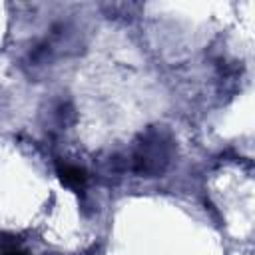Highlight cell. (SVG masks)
Returning a JSON list of instances; mask_svg holds the SVG:
<instances>
[{"mask_svg": "<svg viewBox=\"0 0 255 255\" xmlns=\"http://www.w3.org/2000/svg\"><path fill=\"white\" fill-rule=\"evenodd\" d=\"M0 255H26L18 245H4L0 249Z\"/></svg>", "mask_w": 255, "mask_h": 255, "instance_id": "cell-3", "label": "cell"}, {"mask_svg": "<svg viewBox=\"0 0 255 255\" xmlns=\"http://www.w3.org/2000/svg\"><path fill=\"white\" fill-rule=\"evenodd\" d=\"M171 137L165 129H149L133 153V169L141 175L153 177L165 171L171 161Z\"/></svg>", "mask_w": 255, "mask_h": 255, "instance_id": "cell-1", "label": "cell"}, {"mask_svg": "<svg viewBox=\"0 0 255 255\" xmlns=\"http://www.w3.org/2000/svg\"><path fill=\"white\" fill-rule=\"evenodd\" d=\"M56 171H58L60 181L72 189H82L88 181L86 169H82L80 165H74V163H58Z\"/></svg>", "mask_w": 255, "mask_h": 255, "instance_id": "cell-2", "label": "cell"}]
</instances>
